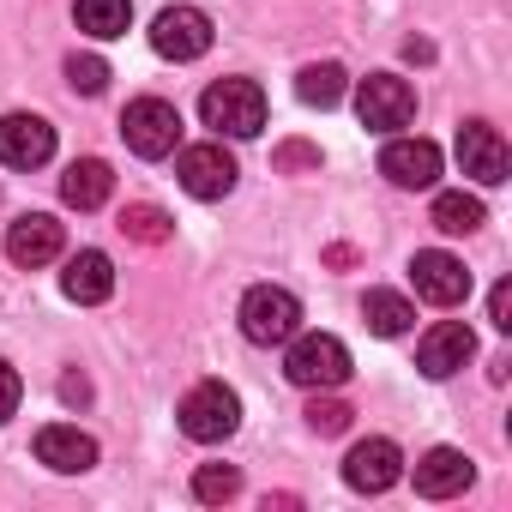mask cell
I'll use <instances>...</instances> for the list:
<instances>
[{"label":"cell","instance_id":"cell-1","mask_svg":"<svg viewBox=\"0 0 512 512\" xmlns=\"http://www.w3.org/2000/svg\"><path fill=\"white\" fill-rule=\"evenodd\" d=\"M284 374L302 392H338L350 380V350L332 332H296L290 338V356H284Z\"/></svg>","mask_w":512,"mask_h":512},{"label":"cell","instance_id":"cell-2","mask_svg":"<svg viewBox=\"0 0 512 512\" xmlns=\"http://www.w3.org/2000/svg\"><path fill=\"white\" fill-rule=\"evenodd\" d=\"M199 115L205 127H217V139H253V133H266V91L253 85V79H217L205 97H199Z\"/></svg>","mask_w":512,"mask_h":512},{"label":"cell","instance_id":"cell-3","mask_svg":"<svg viewBox=\"0 0 512 512\" xmlns=\"http://www.w3.org/2000/svg\"><path fill=\"white\" fill-rule=\"evenodd\" d=\"M181 434L187 440H199V446H217V440H229L235 428H241V398L223 386V380H199L187 398H181Z\"/></svg>","mask_w":512,"mask_h":512},{"label":"cell","instance_id":"cell-4","mask_svg":"<svg viewBox=\"0 0 512 512\" xmlns=\"http://www.w3.org/2000/svg\"><path fill=\"white\" fill-rule=\"evenodd\" d=\"M302 332V302L278 284H253L241 296V338L247 344H290Z\"/></svg>","mask_w":512,"mask_h":512},{"label":"cell","instance_id":"cell-5","mask_svg":"<svg viewBox=\"0 0 512 512\" xmlns=\"http://www.w3.org/2000/svg\"><path fill=\"white\" fill-rule=\"evenodd\" d=\"M121 139H127V151L145 157V163L175 157V145H181V109L163 103V97H139V103H127V115H121Z\"/></svg>","mask_w":512,"mask_h":512},{"label":"cell","instance_id":"cell-6","mask_svg":"<svg viewBox=\"0 0 512 512\" xmlns=\"http://www.w3.org/2000/svg\"><path fill=\"white\" fill-rule=\"evenodd\" d=\"M356 115H362L368 133L410 127V115H416V91H410V79H398V73H368V79L356 85Z\"/></svg>","mask_w":512,"mask_h":512},{"label":"cell","instance_id":"cell-7","mask_svg":"<svg viewBox=\"0 0 512 512\" xmlns=\"http://www.w3.org/2000/svg\"><path fill=\"white\" fill-rule=\"evenodd\" d=\"M61 247H67V235H61V223H55L49 211H25V217L7 223V260H13L19 272H43V266H55V260H61Z\"/></svg>","mask_w":512,"mask_h":512},{"label":"cell","instance_id":"cell-8","mask_svg":"<svg viewBox=\"0 0 512 512\" xmlns=\"http://www.w3.org/2000/svg\"><path fill=\"white\" fill-rule=\"evenodd\" d=\"M151 49L163 61H199L211 49V13H199V7H163L151 19Z\"/></svg>","mask_w":512,"mask_h":512},{"label":"cell","instance_id":"cell-9","mask_svg":"<svg viewBox=\"0 0 512 512\" xmlns=\"http://www.w3.org/2000/svg\"><path fill=\"white\" fill-rule=\"evenodd\" d=\"M458 163H464V175L476 187H500L512 175V151H506L500 127H488V121H464L458 127Z\"/></svg>","mask_w":512,"mask_h":512},{"label":"cell","instance_id":"cell-10","mask_svg":"<svg viewBox=\"0 0 512 512\" xmlns=\"http://www.w3.org/2000/svg\"><path fill=\"white\" fill-rule=\"evenodd\" d=\"M175 175H181V187L193 193V199H223V193H235V157L223 151V139H205V145H187L181 151V163H175Z\"/></svg>","mask_w":512,"mask_h":512},{"label":"cell","instance_id":"cell-11","mask_svg":"<svg viewBox=\"0 0 512 512\" xmlns=\"http://www.w3.org/2000/svg\"><path fill=\"white\" fill-rule=\"evenodd\" d=\"M55 157V127L43 115H0V163L7 169H43Z\"/></svg>","mask_w":512,"mask_h":512},{"label":"cell","instance_id":"cell-12","mask_svg":"<svg viewBox=\"0 0 512 512\" xmlns=\"http://www.w3.org/2000/svg\"><path fill=\"white\" fill-rule=\"evenodd\" d=\"M410 284H416V296L434 302V308H458V302L470 296L464 260H452V253H440V247H428V253H416V260H410Z\"/></svg>","mask_w":512,"mask_h":512},{"label":"cell","instance_id":"cell-13","mask_svg":"<svg viewBox=\"0 0 512 512\" xmlns=\"http://www.w3.org/2000/svg\"><path fill=\"white\" fill-rule=\"evenodd\" d=\"M470 356H476V332H470L464 320H440V326H428L422 344H416V368H422L428 380H452Z\"/></svg>","mask_w":512,"mask_h":512},{"label":"cell","instance_id":"cell-14","mask_svg":"<svg viewBox=\"0 0 512 512\" xmlns=\"http://www.w3.org/2000/svg\"><path fill=\"white\" fill-rule=\"evenodd\" d=\"M380 175L404 193H422V187L440 181V145L434 139H392L380 151Z\"/></svg>","mask_w":512,"mask_h":512},{"label":"cell","instance_id":"cell-15","mask_svg":"<svg viewBox=\"0 0 512 512\" xmlns=\"http://www.w3.org/2000/svg\"><path fill=\"white\" fill-rule=\"evenodd\" d=\"M404 476V452L392 446V440H356L350 446V458H344V482L356 488V494H386L392 482Z\"/></svg>","mask_w":512,"mask_h":512},{"label":"cell","instance_id":"cell-16","mask_svg":"<svg viewBox=\"0 0 512 512\" xmlns=\"http://www.w3.org/2000/svg\"><path fill=\"white\" fill-rule=\"evenodd\" d=\"M61 290H67V302H79V308L109 302V296H115V266H109V253H103V247H79V253H67Z\"/></svg>","mask_w":512,"mask_h":512},{"label":"cell","instance_id":"cell-17","mask_svg":"<svg viewBox=\"0 0 512 512\" xmlns=\"http://www.w3.org/2000/svg\"><path fill=\"white\" fill-rule=\"evenodd\" d=\"M37 464H49L61 476H85L97 464V440L73 422H49V428H37Z\"/></svg>","mask_w":512,"mask_h":512},{"label":"cell","instance_id":"cell-18","mask_svg":"<svg viewBox=\"0 0 512 512\" xmlns=\"http://www.w3.org/2000/svg\"><path fill=\"white\" fill-rule=\"evenodd\" d=\"M470 476H476V464L458 446H434V452L416 458V494L422 500H452V494L470 488Z\"/></svg>","mask_w":512,"mask_h":512},{"label":"cell","instance_id":"cell-19","mask_svg":"<svg viewBox=\"0 0 512 512\" xmlns=\"http://www.w3.org/2000/svg\"><path fill=\"white\" fill-rule=\"evenodd\" d=\"M109 193H115V169H109L103 157H79V163H67V175H61V199H67L73 211H97V205H109Z\"/></svg>","mask_w":512,"mask_h":512},{"label":"cell","instance_id":"cell-20","mask_svg":"<svg viewBox=\"0 0 512 512\" xmlns=\"http://www.w3.org/2000/svg\"><path fill=\"white\" fill-rule=\"evenodd\" d=\"M73 19H79L85 37L109 43V37H127V25H133V0H79Z\"/></svg>","mask_w":512,"mask_h":512},{"label":"cell","instance_id":"cell-21","mask_svg":"<svg viewBox=\"0 0 512 512\" xmlns=\"http://www.w3.org/2000/svg\"><path fill=\"white\" fill-rule=\"evenodd\" d=\"M362 320H368V332H380V338H404V332H410V320H416V308H410L398 290H368Z\"/></svg>","mask_w":512,"mask_h":512},{"label":"cell","instance_id":"cell-22","mask_svg":"<svg viewBox=\"0 0 512 512\" xmlns=\"http://www.w3.org/2000/svg\"><path fill=\"white\" fill-rule=\"evenodd\" d=\"M482 223H488V211H482L476 193H434V229H446V235H476Z\"/></svg>","mask_w":512,"mask_h":512},{"label":"cell","instance_id":"cell-23","mask_svg":"<svg viewBox=\"0 0 512 512\" xmlns=\"http://www.w3.org/2000/svg\"><path fill=\"white\" fill-rule=\"evenodd\" d=\"M296 97H302L308 109H332V103L344 97V67H338V61L302 67V79H296Z\"/></svg>","mask_w":512,"mask_h":512},{"label":"cell","instance_id":"cell-24","mask_svg":"<svg viewBox=\"0 0 512 512\" xmlns=\"http://www.w3.org/2000/svg\"><path fill=\"white\" fill-rule=\"evenodd\" d=\"M121 235H127V241H145V247H163V241L175 235V217H169L163 205H127V211H121Z\"/></svg>","mask_w":512,"mask_h":512},{"label":"cell","instance_id":"cell-25","mask_svg":"<svg viewBox=\"0 0 512 512\" xmlns=\"http://www.w3.org/2000/svg\"><path fill=\"white\" fill-rule=\"evenodd\" d=\"M235 494H241V470H235V464H199V470H193V500L223 506V500H235Z\"/></svg>","mask_w":512,"mask_h":512},{"label":"cell","instance_id":"cell-26","mask_svg":"<svg viewBox=\"0 0 512 512\" xmlns=\"http://www.w3.org/2000/svg\"><path fill=\"white\" fill-rule=\"evenodd\" d=\"M67 85H73L79 97H97V91L109 85V67H103L97 55H73V61H67Z\"/></svg>","mask_w":512,"mask_h":512},{"label":"cell","instance_id":"cell-27","mask_svg":"<svg viewBox=\"0 0 512 512\" xmlns=\"http://www.w3.org/2000/svg\"><path fill=\"white\" fill-rule=\"evenodd\" d=\"M308 428L314 434H344L350 428V404L344 398H314L308 404Z\"/></svg>","mask_w":512,"mask_h":512},{"label":"cell","instance_id":"cell-28","mask_svg":"<svg viewBox=\"0 0 512 512\" xmlns=\"http://www.w3.org/2000/svg\"><path fill=\"white\" fill-rule=\"evenodd\" d=\"M19 398H25V380H19V368H13L7 356H0V422L19 410Z\"/></svg>","mask_w":512,"mask_h":512},{"label":"cell","instance_id":"cell-29","mask_svg":"<svg viewBox=\"0 0 512 512\" xmlns=\"http://www.w3.org/2000/svg\"><path fill=\"white\" fill-rule=\"evenodd\" d=\"M488 320H494V332H512V284L506 278L488 290Z\"/></svg>","mask_w":512,"mask_h":512},{"label":"cell","instance_id":"cell-30","mask_svg":"<svg viewBox=\"0 0 512 512\" xmlns=\"http://www.w3.org/2000/svg\"><path fill=\"white\" fill-rule=\"evenodd\" d=\"M278 169H320V151L314 145H284L278 151Z\"/></svg>","mask_w":512,"mask_h":512},{"label":"cell","instance_id":"cell-31","mask_svg":"<svg viewBox=\"0 0 512 512\" xmlns=\"http://www.w3.org/2000/svg\"><path fill=\"white\" fill-rule=\"evenodd\" d=\"M61 398H67V404H73V398H79V404H85V398H91V386H85V380H79V374H67V380H61Z\"/></svg>","mask_w":512,"mask_h":512}]
</instances>
